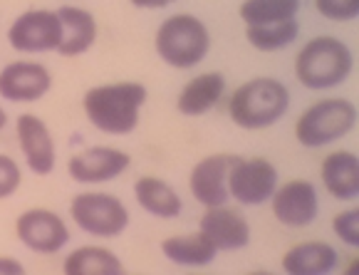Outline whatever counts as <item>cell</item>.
<instances>
[{"instance_id": "1", "label": "cell", "mask_w": 359, "mask_h": 275, "mask_svg": "<svg viewBox=\"0 0 359 275\" xmlns=\"http://www.w3.org/2000/svg\"><path fill=\"white\" fill-rule=\"evenodd\" d=\"M147 102V87L139 82L92 87L85 95V114L104 134H132L139 124V109Z\"/></svg>"}, {"instance_id": "2", "label": "cell", "mask_w": 359, "mask_h": 275, "mask_svg": "<svg viewBox=\"0 0 359 275\" xmlns=\"http://www.w3.org/2000/svg\"><path fill=\"white\" fill-rule=\"evenodd\" d=\"M287 105H290V92L283 82L258 77L233 92L228 112L238 127L265 129L280 122V116L287 112Z\"/></svg>"}, {"instance_id": "3", "label": "cell", "mask_w": 359, "mask_h": 275, "mask_svg": "<svg viewBox=\"0 0 359 275\" xmlns=\"http://www.w3.org/2000/svg\"><path fill=\"white\" fill-rule=\"evenodd\" d=\"M352 72V53L337 37H315L300 50L295 74L307 90H330L342 85Z\"/></svg>"}, {"instance_id": "4", "label": "cell", "mask_w": 359, "mask_h": 275, "mask_svg": "<svg viewBox=\"0 0 359 275\" xmlns=\"http://www.w3.org/2000/svg\"><path fill=\"white\" fill-rule=\"evenodd\" d=\"M211 48L208 30L194 15H174L156 30V53L166 65L179 69L196 67Z\"/></svg>"}, {"instance_id": "5", "label": "cell", "mask_w": 359, "mask_h": 275, "mask_svg": "<svg viewBox=\"0 0 359 275\" xmlns=\"http://www.w3.org/2000/svg\"><path fill=\"white\" fill-rule=\"evenodd\" d=\"M357 109L349 100H323L312 105L295 124V139L302 147H325L352 132Z\"/></svg>"}, {"instance_id": "6", "label": "cell", "mask_w": 359, "mask_h": 275, "mask_svg": "<svg viewBox=\"0 0 359 275\" xmlns=\"http://www.w3.org/2000/svg\"><path fill=\"white\" fill-rule=\"evenodd\" d=\"M74 223L97 239H114L127 228L129 211L111 194H79L69 203Z\"/></svg>"}, {"instance_id": "7", "label": "cell", "mask_w": 359, "mask_h": 275, "mask_svg": "<svg viewBox=\"0 0 359 275\" xmlns=\"http://www.w3.org/2000/svg\"><path fill=\"white\" fill-rule=\"evenodd\" d=\"M278 169L268 159H238L228 174V194L243 206H260L273 199Z\"/></svg>"}, {"instance_id": "8", "label": "cell", "mask_w": 359, "mask_h": 275, "mask_svg": "<svg viewBox=\"0 0 359 275\" xmlns=\"http://www.w3.org/2000/svg\"><path fill=\"white\" fill-rule=\"evenodd\" d=\"M8 40L18 53H50L62 40V22L55 11H27L11 25Z\"/></svg>"}, {"instance_id": "9", "label": "cell", "mask_w": 359, "mask_h": 275, "mask_svg": "<svg viewBox=\"0 0 359 275\" xmlns=\"http://www.w3.org/2000/svg\"><path fill=\"white\" fill-rule=\"evenodd\" d=\"M18 239L35 253H57L69 241V231L57 213L48 208H30L15 223Z\"/></svg>"}, {"instance_id": "10", "label": "cell", "mask_w": 359, "mask_h": 275, "mask_svg": "<svg viewBox=\"0 0 359 275\" xmlns=\"http://www.w3.org/2000/svg\"><path fill=\"white\" fill-rule=\"evenodd\" d=\"M236 161L238 156H231V154H218V156L198 161L189 179V189L196 196V201H201L208 208L223 206L231 196L228 194V174Z\"/></svg>"}, {"instance_id": "11", "label": "cell", "mask_w": 359, "mask_h": 275, "mask_svg": "<svg viewBox=\"0 0 359 275\" xmlns=\"http://www.w3.org/2000/svg\"><path fill=\"white\" fill-rule=\"evenodd\" d=\"M129 154L111 147H95L82 154H74L67 164V171L79 184H102L111 181L129 169Z\"/></svg>"}, {"instance_id": "12", "label": "cell", "mask_w": 359, "mask_h": 275, "mask_svg": "<svg viewBox=\"0 0 359 275\" xmlns=\"http://www.w3.org/2000/svg\"><path fill=\"white\" fill-rule=\"evenodd\" d=\"M50 85L53 77L37 62H13L0 72V97L8 102H37Z\"/></svg>"}, {"instance_id": "13", "label": "cell", "mask_w": 359, "mask_h": 275, "mask_svg": "<svg viewBox=\"0 0 359 275\" xmlns=\"http://www.w3.org/2000/svg\"><path fill=\"white\" fill-rule=\"evenodd\" d=\"M273 213L283 226L302 228L310 226L317 216V191L310 181H287L280 191H275Z\"/></svg>"}, {"instance_id": "14", "label": "cell", "mask_w": 359, "mask_h": 275, "mask_svg": "<svg viewBox=\"0 0 359 275\" xmlns=\"http://www.w3.org/2000/svg\"><path fill=\"white\" fill-rule=\"evenodd\" d=\"M18 139L32 174L48 176L55 169V142L48 124L35 114L18 116Z\"/></svg>"}, {"instance_id": "15", "label": "cell", "mask_w": 359, "mask_h": 275, "mask_svg": "<svg viewBox=\"0 0 359 275\" xmlns=\"http://www.w3.org/2000/svg\"><path fill=\"white\" fill-rule=\"evenodd\" d=\"M201 233L211 239V243L218 250H238L245 248L250 241V226L245 221L243 213H238L236 208L211 206L201 218Z\"/></svg>"}, {"instance_id": "16", "label": "cell", "mask_w": 359, "mask_h": 275, "mask_svg": "<svg viewBox=\"0 0 359 275\" xmlns=\"http://www.w3.org/2000/svg\"><path fill=\"white\" fill-rule=\"evenodd\" d=\"M57 18L62 22V40L57 45V53L65 58H77V55L87 53L97 40V20L92 13L82 11V8L65 6L57 11Z\"/></svg>"}, {"instance_id": "17", "label": "cell", "mask_w": 359, "mask_h": 275, "mask_svg": "<svg viewBox=\"0 0 359 275\" xmlns=\"http://www.w3.org/2000/svg\"><path fill=\"white\" fill-rule=\"evenodd\" d=\"M337 265V250L330 243H297L283 255V270L290 275H323Z\"/></svg>"}, {"instance_id": "18", "label": "cell", "mask_w": 359, "mask_h": 275, "mask_svg": "<svg viewBox=\"0 0 359 275\" xmlns=\"http://www.w3.org/2000/svg\"><path fill=\"white\" fill-rule=\"evenodd\" d=\"M325 189L334 199H357L359 196V159L352 152H334L323 161Z\"/></svg>"}, {"instance_id": "19", "label": "cell", "mask_w": 359, "mask_h": 275, "mask_svg": "<svg viewBox=\"0 0 359 275\" xmlns=\"http://www.w3.org/2000/svg\"><path fill=\"white\" fill-rule=\"evenodd\" d=\"M223 90H226V80H223V74L218 72H206V74H198L196 80H191L189 85L181 90L179 95V112L186 116H198V114H206L208 109L218 105L221 100Z\"/></svg>"}, {"instance_id": "20", "label": "cell", "mask_w": 359, "mask_h": 275, "mask_svg": "<svg viewBox=\"0 0 359 275\" xmlns=\"http://www.w3.org/2000/svg\"><path fill=\"white\" fill-rule=\"evenodd\" d=\"M134 194L144 211L156 218H176L181 213V199L166 181L144 176L134 184Z\"/></svg>"}, {"instance_id": "21", "label": "cell", "mask_w": 359, "mask_h": 275, "mask_svg": "<svg viewBox=\"0 0 359 275\" xmlns=\"http://www.w3.org/2000/svg\"><path fill=\"white\" fill-rule=\"evenodd\" d=\"M62 270L67 275H119L124 273V265L111 250L100 246H85L65 258Z\"/></svg>"}, {"instance_id": "22", "label": "cell", "mask_w": 359, "mask_h": 275, "mask_svg": "<svg viewBox=\"0 0 359 275\" xmlns=\"http://www.w3.org/2000/svg\"><path fill=\"white\" fill-rule=\"evenodd\" d=\"M161 250L169 260L179 265H208L216 258L218 248L211 243L208 236H203L201 231L194 233V236H174V239H166L161 243Z\"/></svg>"}, {"instance_id": "23", "label": "cell", "mask_w": 359, "mask_h": 275, "mask_svg": "<svg viewBox=\"0 0 359 275\" xmlns=\"http://www.w3.org/2000/svg\"><path fill=\"white\" fill-rule=\"evenodd\" d=\"M300 32L297 20H280V22H268V25H248V43L255 50H263V53H275V50H283L292 43Z\"/></svg>"}, {"instance_id": "24", "label": "cell", "mask_w": 359, "mask_h": 275, "mask_svg": "<svg viewBox=\"0 0 359 275\" xmlns=\"http://www.w3.org/2000/svg\"><path fill=\"white\" fill-rule=\"evenodd\" d=\"M300 11V0H245L241 6V18L248 25L292 20Z\"/></svg>"}, {"instance_id": "25", "label": "cell", "mask_w": 359, "mask_h": 275, "mask_svg": "<svg viewBox=\"0 0 359 275\" xmlns=\"http://www.w3.org/2000/svg\"><path fill=\"white\" fill-rule=\"evenodd\" d=\"M315 8L330 20H354L359 15V0H315Z\"/></svg>"}, {"instance_id": "26", "label": "cell", "mask_w": 359, "mask_h": 275, "mask_svg": "<svg viewBox=\"0 0 359 275\" xmlns=\"http://www.w3.org/2000/svg\"><path fill=\"white\" fill-rule=\"evenodd\" d=\"M334 233L344 241L347 246H359V208H352V211H344L334 218L332 223Z\"/></svg>"}, {"instance_id": "27", "label": "cell", "mask_w": 359, "mask_h": 275, "mask_svg": "<svg viewBox=\"0 0 359 275\" xmlns=\"http://www.w3.org/2000/svg\"><path fill=\"white\" fill-rule=\"evenodd\" d=\"M20 179L22 176L15 161L11 156H6V154H0V201L15 194L18 186H20Z\"/></svg>"}, {"instance_id": "28", "label": "cell", "mask_w": 359, "mask_h": 275, "mask_svg": "<svg viewBox=\"0 0 359 275\" xmlns=\"http://www.w3.org/2000/svg\"><path fill=\"white\" fill-rule=\"evenodd\" d=\"M22 265L15 258H8V255H0V275H20Z\"/></svg>"}, {"instance_id": "29", "label": "cell", "mask_w": 359, "mask_h": 275, "mask_svg": "<svg viewBox=\"0 0 359 275\" xmlns=\"http://www.w3.org/2000/svg\"><path fill=\"white\" fill-rule=\"evenodd\" d=\"M137 8H166L174 0H132Z\"/></svg>"}, {"instance_id": "30", "label": "cell", "mask_w": 359, "mask_h": 275, "mask_svg": "<svg viewBox=\"0 0 359 275\" xmlns=\"http://www.w3.org/2000/svg\"><path fill=\"white\" fill-rule=\"evenodd\" d=\"M6 122H8V114H6V112H3V109H0V129L6 127Z\"/></svg>"}]
</instances>
